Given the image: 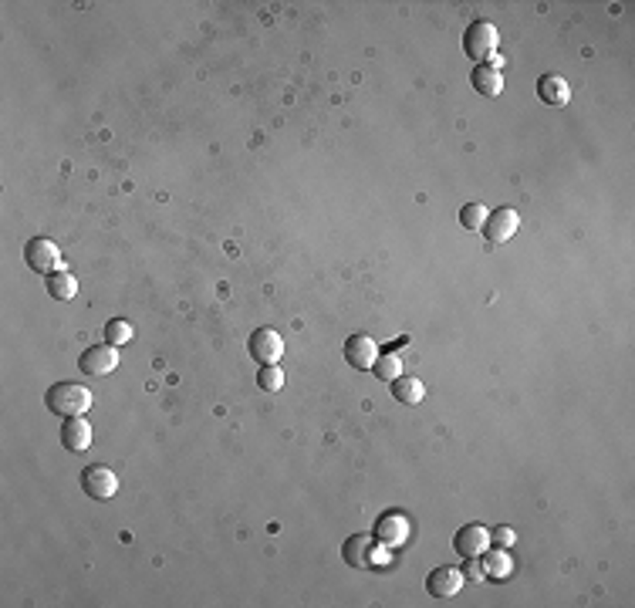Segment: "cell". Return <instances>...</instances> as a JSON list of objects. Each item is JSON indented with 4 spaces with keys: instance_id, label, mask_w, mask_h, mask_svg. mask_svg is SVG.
Masks as SVG:
<instances>
[{
    "instance_id": "cell-20",
    "label": "cell",
    "mask_w": 635,
    "mask_h": 608,
    "mask_svg": "<svg viewBox=\"0 0 635 608\" xmlns=\"http://www.w3.org/2000/svg\"><path fill=\"white\" fill-rule=\"evenodd\" d=\"M132 334H135V328L122 318H112L105 325V342H109V345H129Z\"/></svg>"
},
{
    "instance_id": "cell-21",
    "label": "cell",
    "mask_w": 635,
    "mask_h": 608,
    "mask_svg": "<svg viewBox=\"0 0 635 608\" xmlns=\"http://www.w3.org/2000/svg\"><path fill=\"white\" fill-rule=\"evenodd\" d=\"M460 223L466 230H483V223H487V210L480 206V203H466L460 210Z\"/></svg>"
},
{
    "instance_id": "cell-22",
    "label": "cell",
    "mask_w": 635,
    "mask_h": 608,
    "mask_svg": "<svg viewBox=\"0 0 635 608\" xmlns=\"http://www.w3.org/2000/svg\"><path fill=\"white\" fill-rule=\"evenodd\" d=\"M257 386H260V389H267V392H277L281 386H284V372H281L277 365H260Z\"/></svg>"
},
{
    "instance_id": "cell-10",
    "label": "cell",
    "mask_w": 635,
    "mask_h": 608,
    "mask_svg": "<svg viewBox=\"0 0 635 608\" xmlns=\"http://www.w3.org/2000/svg\"><path fill=\"white\" fill-rule=\"evenodd\" d=\"M463 581H466V575H463V568H453V565H443V568H433L430 575H426V592L433 595V598H453V595L463 588Z\"/></svg>"
},
{
    "instance_id": "cell-1",
    "label": "cell",
    "mask_w": 635,
    "mask_h": 608,
    "mask_svg": "<svg viewBox=\"0 0 635 608\" xmlns=\"http://www.w3.org/2000/svg\"><path fill=\"white\" fill-rule=\"evenodd\" d=\"M44 405H48V413H55L61 420L85 416L88 409H91V392L85 386H78V382H55V386H48V392H44Z\"/></svg>"
},
{
    "instance_id": "cell-5",
    "label": "cell",
    "mask_w": 635,
    "mask_h": 608,
    "mask_svg": "<svg viewBox=\"0 0 635 608\" xmlns=\"http://www.w3.org/2000/svg\"><path fill=\"white\" fill-rule=\"evenodd\" d=\"M247 352L257 365H277V359L284 355V338L274 328H257L247 338Z\"/></svg>"
},
{
    "instance_id": "cell-8",
    "label": "cell",
    "mask_w": 635,
    "mask_h": 608,
    "mask_svg": "<svg viewBox=\"0 0 635 608\" xmlns=\"http://www.w3.org/2000/svg\"><path fill=\"white\" fill-rule=\"evenodd\" d=\"M116 365H118V352H116V345H109V342H105V345L85 348L82 359H78V369L91 378H101V376H109V372H116Z\"/></svg>"
},
{
    "instance_id": "cell-12",
    "label": "cell",
    "mask_w": 635,
    "mask_h": 608,
    "mask_svg": "<svg viewBox=\"0 0 635 608\" xmlns=\"http://www.w3.org/2000/svg\"><path fill=\"white\" fill-rule=\"evenodd\" d=\"M520 227V217L518 210H510V206H500V210H493L487 213V223H483V237L491 240V244H507Z\"/></svg>"
},
{
    "instance_id": "cell-6",
    "label": "cell",
    "mask_w": 635,
    "mask_h": 608,
    "mask_svg": "<svg viewBox=\"0 0 635 608\" xmlns=\"http://www.w3.org/2000/svg\"><path fill=\"white\" fill-rule=\"evenodd\" d=\"M372 537L378 541V548H403L409 537V517L399 510H386L372 527Z\"/></svg>"
},
{
    "instance_id": "cell-19",
    "label": "cell",
    "mask_w": 635,
    "mask_h": 608,
    "mask_svg": "<svg viewBox=\"0 0 635 608\" xmlns=\"http://www.w3.org/2000/svg\"><path fill=\"white\" fill-rule=\"evenodd\" d=\"M372 372H376L382 382H392V378H399L403 376V359L396 355V352H378V359H376V365H372Z\"/></svg>"
},
{
    "instance_id": "cell-23",
    "label": "cell",
    "mask_w": 635,
    "mask_h": 608,
    "mask_svg": "<svg viewBox=\"0 0 635 608\" xmlns=\"http://www.w3.org/2000/svg\"><path fill=\"white\" fill-rule=\"evenodd\" d=\"M514 541H518V534L510 527H493L491 531V544H497V548H510Z\"/></svg>"
},
{
    "instance_id": "cell-16",
    "label": "cell",
    "mask_w": 635,
    "mask_h": 608,
    "mask_svg": "<svg viewBox=\"0 0 635 608\" xmlns=\"http://www.w3.org/2000/svg\"><path fill=\"white\" fill-rule=\"evenodd\" d=\"M470 82H474L476 91L487 95V99H497V95L504 91V78H500V72H493V68H487V65H476L474 74H470Z\"/></svg>"
},
{
    "instance_id": "cell-13",
    "label": "cell",
    "mask_w": 635,
    "mask_h": 608,
    "mask_svg": "<svg viewBox=\"0 0 635 608\" xmlns=\"http://www.w3.org/2000/svg\"><path fill=\"white\" fill-rule=\"evenodd\" d=\"M61 447L68 453H85L91 447V426L85 416H68L61 422Z\"/></svg>"
},
{
    "instance_id": "cell-24",
    "label": "cell",
    "mask_w": 635,
    "mask_h": 608,
    "mask_svg": "<svg viewBox=\"0 0 635 608\" xmlns=\"http://www.w3.org/2000/svg\"><path fill=\"white\" fill-rule=\"evenodd\" d=\"M463 575H466V578H487V571H483V561H480V558H466V568H463Z\"/></svg>"
},
{
    "instance_id": "cell-3",
    "label": "cell",
    "mask_w": 635,
    "mask_h": 608,
    "mask_svg": "<svg viewBox=\"0 0 635 608\" xmlns=\"http://www.w3.org/2000/svg\"><path fill=\"white\" fill-rule=\"evenodd\" d=\"M342 558H345L348 568H355V571H372L378 568V541L372 534H352L342 544Z\"/></svg>"
},
{
    "instance_id": "cell-11",
    "label": "cell",
    "mask_w": 635,
    "mask_h": 608,
    "mask_svg": "<svg viewBox=\"0 0 635 608\" xmlns=\"http://www.w3.org/2000/svg\"><path fill=\"white\" fill-rule=\"evenodd\" d=\"M378 359V345L369 334H348L345 338V362L359 372H372V365Z\"/></svg>"
},
{
    "instance_id": "cell-15",
    "label": "cell",
    "mask_w": 635,
    "mask_h": 608,
    "mask_svg": "<svg viewBox=\"0 0 635 608\" xmlns=\"http://www.w3.org/2000/svg\"><path fill=\"white\" fill-rule=\"evenodd\" d=\"M389 392H392V399H396V403L419 405L422 403V395H426V386L413 376H399V378H392L389 382Z\"/></svg>"
},
{
    "instance_id": "cell-14",
    "label": "cell",
    "mask_w": 635,
    "mask_h": 608,
    "mask_svg": "<svg viewBox=\"0 0 635 608\" xmlns=\"http://www.w3.org/2000/svg\"><path fill=\"white\" fill-rule=\"evenodd\" d=\"M537 95H541L544 105L561 109V105H568V99H571V88H568V82H564L561 74H544V78L537 82Z\"/></svg>"
},
{
    "instance_id": "cell-2",
    "label": "cell",
    "mask_w": 635,
    "mask_h": 608,
    "mask_svg": "<svg viewBox=\"0 0 635 608\" xmlns=\"http://www.w3.org/2000/svg\"><path fill=\"white\" fill-rule=\"evenodd\" d=\"M497 41H500V34L493 28L491 21H476L470 24V30L463 34V51H466V58H474L476 65H483V61H491V55L497 51Z\"/></svg>"
},
{
    "instance_id": "cell-4",
    "label": "cell",
    "mask_w": 635,
    "mask_h": 608,
    "mask_svg": "<svg viewBox=\"0 0 635 608\" xmlns=\"http://www.w3.org/2000/svg\"><path fill=\"white\" fill-rule=\"evenodd\" d=\"M24 261H28V267L34 271V274H55V271H61V250L55 240H48V237H34V240H28V247H24Z\"/></svg>"
},
{
    "instance_id": "cell-7",
    "label": "cell",
    "mask_w": 635,
    "mask_h": 608,
    "mask_svg": "<svg viewBox=\"0 0 635 608\" xmlns=\"http://www.w3.org/2000/svg\"><path fill=\"white\" fill-rule=\"evenodd\" d=\"M82 491L91 497V500H112L118 493V477L101 464H91L82 470Z\"/></svg>"
},
{
    "instance_id": "cell-17",
    "label": "cell",
    "mask_w": 635,
    "mask_h": 608,
    "mask_svg": "<svg viewBox=\"0 0 635 608\" xmlns=\"http://www.w3.org/2000/svg\"><path fill=\"white\" fill-rule=\"evenodd\" d=\"M44 284H48V294H51L55 301H72L74 291H78V281H74V274H68V271L48 274L44 277Z\"/></svg>"
},
{
    "instance_id": "cell-18",
    "label": "cell",
    "mask_w": 635,
    "mask_h": 608,
    "mask_svg": "<svg viewBox=\"0 0 635 608\" xmlns=\"http://www.w3.org/2000/svg\"><path fill=\"white\" fill-rule=\"evenodd\" d=\"M483 571H487V578L491 581H507V575H510V558H507V551L500 548H487L483 554Z\"/></svg>"
},
{
    "instance_id": "cell-9",
    "label": "cell",
    "mask_w": 635,
    "mask_h": 608,
    "mask_svg": "<svg viewBox=\"0 0 635 608\" xmlns=\"http://www.w3.org/2000/svg\"><path fill=\"white\" fill-rule=\"evenodd\" d=\"M487 548H491V531L483 524H463L460 531L453 534V551L460 558H480Z\"/></svg>"
}]
</instances>
